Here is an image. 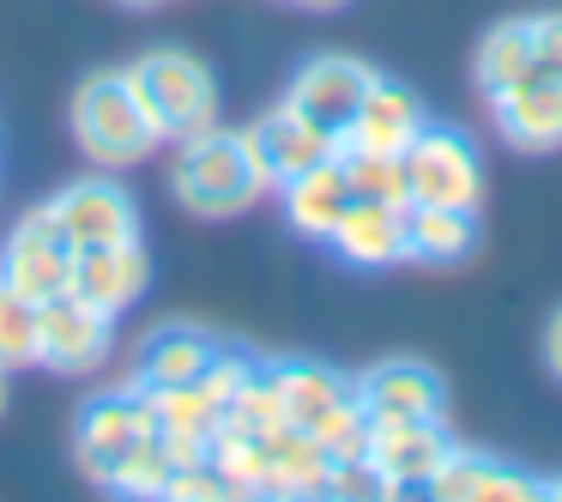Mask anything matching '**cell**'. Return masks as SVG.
<instances>
[{
    "label": "cell",
    "mask_w": 562,
    "mask_h": 502,
    "mask_svg": "<svg viewBox=\"0 0 562 502\" xmlns=\"http://www.w3.org/2000/svg\"><path fill=\"white\" fill-rule=\"evenodd\" d=\"M477 248V212L472 207H417L405 200V260L417 267H460Z\"/></svg>",
    "instance_id": "obj_21"
},
{
    "label": "cell",
    "mask_w": 562,
    "mask_h": 502,
    "mask_svg": "<svg viewBox=\"0 0 562 502\" xmlns=\"http://www.w3.org/2000/svg\"><path fill=\"white\" fill-rule=\"evenodd\" d=\"M55 219L67 224L74 248H103V243H134L139 236V207L115 176H79L49 200Z\"/></svg>",
    "instance_id": "obj_9"
},
{
    "label": "cell",
    "mask_w": 562,
    "mask_h": 502,
    "mask_svg": "<svg viewBox=\"0 0 562 502\" xmlns=\"http://www.w3.org/2000/svg\"><path fill=\"white\" fill-rule=\"evenodd\" d=\"M0 412H7V369H0Z\"/></svg>",
    "instance_id": "obj_32"
},
{
    "label": "cell",
    "mask_w": 562,
    "mask_h": 502,
    "mask_svg": "<svg viewBox=\"0 0 562 502\" xmlns=\"http://www.w3.org/2000/svg\"><path fill=\"white\" fill-rule=\"evenodd\" d=\"M0 369H37V303L0 279Z\"/></svg>",
    "instance_id": "obj_26"
},
{
    "label": "cell",
    "mask_w": 562,
    "mask_h": 502,
    "mask_svg": "<svg viewBox=\"0 0 562 502\" xmlns=\"http://www.w3.org/2000/svg\"><path fill=\"white\" fill-rule=\"evenodd\" d=\"M490 122H496V134L520 152H557L562 146V79L532 74V79H520V86L496 91V98H490Z\"/></svg>",
    "instance_id": "obj_14"
},
{
    "label": "cell",
    "mask_w": 562,
    "mask_h": 502,
    "mask_svg": "<svg viewBox=\"0 0 562 502\" xmlns=\"http://www.w3.org/2000/svg\"><path fill=\"white\" fill-rule=\"evenodd\" d=\"M405 164V200L417 207H472L484 200V164L477 146L448 122H424L412 134V146L400 152Z\"/></svg>",
    "instance_id": "obj_4"
},
{
    "label": "cell",
    "mask_w": 562,
    "mask_h": 502,
    "mask_svg": "<svg viewBox=\"0 0 562 502\" xmlns=\"http://www.w3.org/2000/svg\"><path fill=\"white\" fill-rule=\"evenodd\" d=\"M544 364H550V376L562 381V309L550 315V327H544Z\"/></svg>",
    "instance_id": "obj_29"
},
{
    "label": "cell",
    "mask_w": 562,
    "mask_h": 502,
    "mask_svg": "<svg viewBox=\"0 0 562 502\" xmlns=\"http://www.w3.org/2000/svg\"><path fill=\"white\" fill-rule=\"evenodd\" d=\"M357 400L375 424H417V417H441L448 405V388L429 364L417 357H387V364L363 369L357 376Z\"/></svg>",
    "instance_id": "obj_10"
},
{
    "label": "cell",
    "mask_w": 562,
    "mask_h": 502,
    "mask_svg": "<svg viewBox=\"0 0 562 502\" xmlns=\"http://www.w3.org/2000/svg\"><path fill=\"white\" fill-rule=\"evenodd\" d=\"M339 170L351 182L357 200H387L405 207V164L393 152H369V146H339Z\"/></svg>",
    "instance_id": "obj_25"
},
{
    "label": "cell",
    "mask_w": 562,
    "mask_h": 502,
    "mask_svg": "<svg viewBox=\"0 0 562 502\" xmlns=\"http://www.w3.org/2000/svg\"><path fill=\"white\" fill-rule=\"evenodd\" d=\"M279 200H284V219H291L296 236H308V243H327L333 224H339V212L351 207V182H345L339 170V152L321 164H308L303 176H291V182H279Z\"/></svg>",
    "instance_id": "obj_20"
},
{
    "label": "cell",
    "mask_w": 562,
    "mask_h": 502,
    "mask_svg": "<svg viewBox=\"0 0 562 502\" xmlns=\"http://www.w3.org/2000/svg\"><path fill=\"white\" fill-rule=\"evenodd\" d=\"M424 497H441V502H532V497H544V484H538L532 472H520L514 460H502V454L453 442Z\"/></svg>",
    "instance_id": "obj_11"
},
{
    "label": "cell",
    "mask_w": 562,
    "mask_h": 502,
    "mask_svg": "<svg viewBox=\"0 0 562 502\" xmlns=\"http://www.w3.org/2000/svg\"><path fill=\"white\" fill-rule=\"evenodd\" d=\"M267 376L279 388L284 424H296V430H321L339 405L357 400V381L339 376L333 364H315V357H279V364H267Z\"/></svg>",
    "instance_id": "obj_17"
},
{
    "label": "cell",
    "mask_w": 562,
    "mask_h": 502,
    "mask_svg": "<svg viewBox=\"0 0 562 502\" xmlns=\"http://www.w3.org/2000/svg\"><path fill=\"white\" fill-rule=\"evenodd\" d=\"M327 248L357 272H381L405 260V207H387V200H351L333 224Z\"/></svg>",
    "instance_id": "obj_15"
},
{
    "label": "cell",
    "mask_w": 562,
    "mask_h": 502,
    "mask_svg": "<svg viewBox=\"0 0 562 502\" xmlns=\"http://www.w3.org/2000/svg\"><path fill=\"white\" fill-rule=\"evenodd\" d=\"M260 448H267V497H327L333 460L308 430L279 424L260 436Z\"/></svg>",
    "instance_id": "obj_22"
},
{
    "label": "cell",
    "mask_w": 562,
    "mask_h": 502,
    "mask_svg": "<svg viewBox=\"0 0 562 502\" xmlns=\"http://www.w3.org/2000/svg\"><path fill=\"white\" fill-rule=\"evenodd\" d=\"M127 79H134L139 103H146L151 127H158V140H170V146L218 127V79H212V67L200 62V55L146 49L134 67H127Z\"/></svg>",
    "instance_id": "obj_3"
},
{
    "label": "cell",
    "mask_w": 562,
    "mask_h": 502,
    "mask_svg": "<svg viewBox=\"0 0 562 502\" xmlns=\"http://www.w3.org/2000/svg\"><path fill=\"white\" fill-rule=\"evenodd\" d=\"M224 352V339H212L206 327H188V321H164L139 339L134 352V381L139 388H182V381L206 376V364Z\"/></svg>",
    "instance_id": "obj_18"
},
{
    "label": "cell",
    "mask_w": 562,
    "mask_h": 502,
    "mask_svg": "<svg viewBox=\"0 0 562 502\" xmlns=\"http://www.w3.org/2000/svg\"><path fill=\"white\" fill-rule=\"evenodd\" d=\"M146 279H151V260H146V243H103V248H79L74 255V279L67 291L98 303L103 315H122L146 297Z\"/></svg>",
    "instance_id": "obj_13"
},
{
    "label": "cell",
    "mask_w": 562,
    "mask_h": 502,
    "mask_svg": "<svg viewBox=\"0 0 562 502\" xmlns=\"http://www.w3.org/2000/svg\"><path fill=\"white\" fill-rule=\"evenodd\" d=\"M151 430V412H146V388L127 381V388H98L74 417V454L86 466L91 484H110V472L122 466V454L134 448L139 436Z\"/></svg>",
    "instance_id": "obj_7"
},
{
    "label": "cell",
    "mask_w": 562,
    "mask_h": 502,
    "mask_svg": "<svg viewBox=\"0 0 562 502\" xmlns=\"http://www.w3.org/2000/svg\"><path fill=\"white\" fill-rule=\"evenodd\" d=\"M448 448H453V436L441 430V417L375 424V436H369V460L381 466V478H387L393 497H405V490H429V478L441 472Z\"/></svg>",
    "instance_id": "obj_12"
},
{
    "label": "cell",
    "mask_w": 562,
    "mask_h": 502,
    "mask_svg": "<svg viewBox=\"0 0 562 502\" xmlns=\"http://www.w3.org/2000/svg\"><path fill=\"white\" fill-rule=\"evenodd\" d=\"M170 478H176L170 448H164L158 430H146V436L122 454V466L110 472V484H103V490H122V497H164V490H170Z\"/></svg>",
    "instance_id": "obj_24"
},
{
    "label": "cell",
    "mask_w": 562,
    "mask_h": 502,
    "mask_svg": "<svg viewBox=\"0 0 562 502\" xmlns=\"http://www.w3.org/2000/svg\"><path fill=\"white\" fill-rule=\"evenodd\" d=\"M170 188L194 219H243V212L267 194V176H260V164H255V152H248L243 134L206 127V134L176 146Z\"/></svg>",
    "instance_id": "obj_1"
},
{
    "label": "cell",
    "mask_w": 562,
    "mask_h": 502,
    "mask_svg": "<svg viewBox=\"0 0 562 502\" xmlns=\"http://www.w3.org/2000/svg\"><path fill=\"white\" fill-rule=\"evenodd\" d=\"M369 79H375V67L351 62V55H315V62H303L291 74L284 103H291L315 134H327L333 146H339V140L351 134V122H357V103H363Z\"/></svg>",
    "instance_id": "obj_8"
},
{
    "label": "cell",
    "mask_w": 562,
    "mask_h": 502,
    "mask_svg": "<svg viewBox=\"0 0 562 502\" xmlns=\"http://www.w3.org/2000/svg\"><path fill=\"white\" fill-rule=\"evenodd\" d=\"M327 497H393V490H387V478H381V466L369 460V454H357V460L333 466Z\"/></svg>",
    "instance_id": "obj_27"
},
{
    "label": "cell",
    "mask_w": 562,
    "mask_h": 502,
    "mask_svg": "<svg viewBox=\"0 0 562 502\" xmlns=\"http://www.w3.org/2000/svg\"><path fill=\"white\" fill-rule=\"evenodd\" d=\"M122 7H139V13H146V7H164V0H122Z\"/></svg>",
    "instance_id": "obj_31"
},
{
    "label": "cell",
    "mask_w": 562,
    "mask_h": 502,
    "mask_svg": "<svg viewBox=\"0 0 562 502\" xmlns=\"http://www.w3.org/2000/svg\"><path fill=\"white\" fill-rule=\"evenodd\" d=\"M74 140L98 170H127V164H146L164 146L158 127H151L146 103H139L127 67L115 74H91L74 98Z\"/></svg>",
    "instance_id": "obj_2"
},
{
    "label": "cell",
    "mask_w": 562,
    "mask_h": 502,
    "mask_svg": "<svg viewBox=\"0 0 562 502\" xmlns=\"http://www.w3.org/2000/svg\"><path fill=\"white\" fill-rule=\"evenodd\" d=\"M296 7H315V13H339V7H351V0H296Z\"/></svg>",
    "instance_id": "obj_30"
},
{
    "label": "cell",
    "mask_w": 562,
    "mask_h": 502,
    "mask_svg": "<svg viewBox=\"0 0 562 502\" xmlns=\"http://www.w3.org/2000/svg\"><path fill=\"white\" fill-rule=\"evenodd\" d=\"M115 345V315H103L98 303L61 291L49 303H37V364L55 376H98L110 364Z\"/></svg>",
    "instance_id": "obj_6"
},
{
    "label": "cell",
    "mask_w": 562,
    "mask_h": 502,
    "mask_svg": "<svg viewBox=\"0 0 562 502\" xmlns=\"http://www.w3.org/2000/svg\"><path fill=\"white\" fill-rule=\"evenodd\" d=\"M424 122H429L424 103H417L400 79H381L375 74V79H369V91H363V103H357L351 134H345L339 146H369V152H393V158H400Z\"/></svg>",
    "instance_id": "obj_19"
},
{
    "label": "cell",
    "mask_w": 562,
    "mask_h": 502,
    "mask_svg": "<svg viewBox=\"0 0 562 502\" xmlns=\"http://www.w3.org/2000/svg\"><path fill=\"white\" fill-rule=\"evenodd\" d=\"M532 37H538V74L562 79V13H538Z\"/></svg>",
    "instance_id": "obj_28"
},
{
    "label": "cell",
    "mask_w": 562,
    "mask_h": 502,
    "mask_svg": "<svg viewBox=\"0 0 562 502\" xmlns=\"http://www.w3.org/2000/svg\"><path fill=\"white\" fill-rule=\"evenodd\" d=\"M538 74V37H532V19H502V25L484 31V49H477V86L484 98L520 86V79Z\"/></svg>",
    "instance_id": "obj_23"
},
{
    "label": "cell",
    "mask_w": 562,
    "mask_h": 502,
    "mask_svg": "<svg viewBox=\"0 0 562 502\" xmlns=\"http://www.w3.org/2000/svg\"><path fill=\"white\" fill-rule=\"evenodd\" d=\"M74 255L79 248L67 236V224L55 219V207H31L7 231V243H0V279L13 285V291H25L31 303H49L74 279Z\"/></svg>",
    "instance_id": "obj_5"
},
{
    "label": "cell",
    "mask_w": 562,
    "mask_h": 502,
    "mask_svg": "<svg viewBox=\"0 0 562 502\" xmlns=\"http://www.w3.org/2000/svg\"><path fill=\"white\" fill-rule=\"evenodd\" d=\"M243 140H248V152H255L267 188L291 182V176H303L308 164H321V158H333V152H339L327 134H315V127H308L291 103H279V110H267L260 122H248Z\"/></svg>",
    "instance_id": "obj_16"
}]
</instances>
